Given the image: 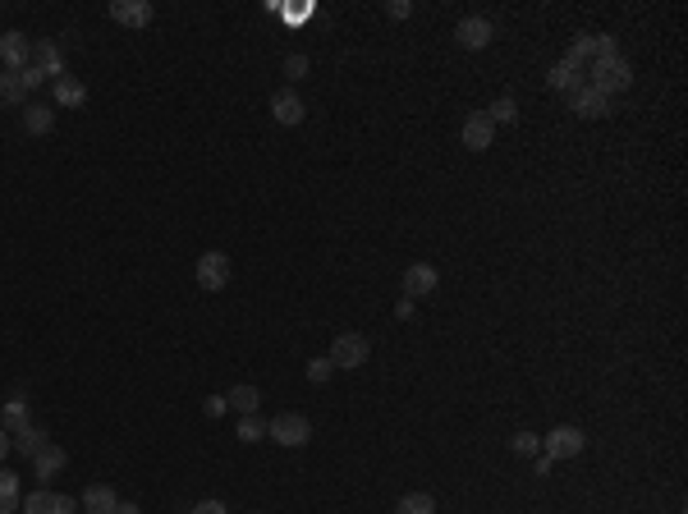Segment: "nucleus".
<instances>
[{"label":"nucleus","instance_id":"5701e85b","mask_svg":"<svg viewBox=\"0 0 688 514\" xmlns=\"http://www.w3.org/2000/svg\"><path fill=\"white\" fill-rule=\"evenodd\" d=\"M10 446H14L19 455H28V459H32L37 450L47 446V431H42V427H23V431H14V437H10Z\"/></svg>","mask_w":688,"mask_h":514},{"label":"nucleus","instance_id":"f03ea898","mask_svg":"<svg viewBox=\"0 0 688 514\" xmlns=\"http://www.w3.org/2000/svg\"><path fill=\"white\" fill-rule=\"evenodd\" d=\"M266 437H271L275 446H290V450H299V446H308V441H312V423H308L303 414H275V418L266 423Z\"/></svg>","mask_w":688,"mask_h":514},{"label":"nucleus","instance_id":"b1692460","mask_svg":"<svg viewBox=\"0 0 688 514\" xmlns=\"http://www.w3.org/2000/svg\"><path fill=\"white\" fill-rule=\"evenodd\" d=\"M19 510V473L0 468V514H14Z\"/></svg>","mask_w":688,"mask_h":514},{"label":"nucleus","instance_id":"bb28decb","mask_svg":"<svg viewBox=\"0 0 688 514\" xmlns=\"http://www.w3.org/2000/svg\"><path fill=\"white\" fill-rule=\"evenodd\" d=\"M262 437H266V423H262L257 414L239 418V441H248V446H253V441H262Z\"/></svg>","mask_w":688,"mask_h":514},{"label":"nucleus","instance_id":"cd10ccee","mask_svg":"<svg viewBox=\"0 0 688 514\" xmlns=\"http://www.w3.org/2000/svg\"><path fill=\"white\" fill-rule=\"evenodd\" d=\"M509 446H514V455H537L542 450V437H533V431H518Z\"/></svg>","mask_w":688,"mask_h":514},{"label":"nucleus","instance_id":"f257e3e1","mask_svg":"<svg viewBox=\"0 0 688 514\" xmlns=\"http://www.w3.org/2000/svg\"><path fill=\"white\" fill-rule=\"evenodd\" d=\"M588 83H592L601 97H611V92H624V88L633 83V69H629L624 56H615V60H597V65H588Z\"/></svg>","mask_w":688,"mask_h":514},{"label":"nucleus","instance_id":"ddd939ff","mask_svg":"<svg viewBox=\"0 0 688 514\" xmlns=\"http://www.w3.org/2000/svg\"><path fill=\"white\" fill-rule=\"evenodd\" d=\"M110 19L125 28H147L152 23V5L147 0H110Z\"/></svg>","mask_w":688,"mask_h":514},{"label":"nucleus","instance_id":"c756f323","mask_svg":"<svg viewBox=\"0 0 688 514\" xmlns=\"http://www.w3.org/2000/svg\"><path fill=\"white\" fill-rule=\"evenodd\" d=\"M285 74L294 78V83H299V78H308V56H290L285 60Z\"/></svg>","mask_w":688,"mask_h":514},{"label":"nucleus","instance_id":"9d476101","mask_svg":"<svg viewBox=\"0 0 688 514\" xmlns=\"http://www.w3.org/2000/svg\"><path fill=\"white\" fill-rule=\"evenodd\" d=\"M271 115H275V125H303V115H308V106L299 101V92L294 88H280L275 97H271Z\"/></svg>","mask_w":688,"mask_h":514},{"label":"nucleus","instance_id":"7c9ffc66","mask_svg":"<svg viewBox=\"0 0 688 514\" xmlns=\"http://www.w3.org/2000/svg\"><path fill=\"white\" fill-rule=\"evenodd\" d=\"M202 414H207V418H221V414H225V395H207V400H202Z\"/></svg>","mask_w":688,"mask_h":514},{"label":"nucleus","instance_id":"423d86ee","mask_svg":"<svg viewBox=\"0 0 688 514\" xmlns=\"http://www.w3.org/2000/svg\"><path fill=\"white\" fill-rule=\"evenodd\" d=\"M455 37H459V47H464V51H487V47H492V37H496V28H492V19L468 14V19L455 28Z\"/></svg>","mask_w":688,"mask_h":514},{"label":"nucleus","instance_id":"c85d7f7f","mask_svg":"<svg viewBox=\"0 0 688 514\" xmlns=\"http://www.w3.org/2000/svg\"><path fill=\"white\" fill-rule=\"evenodd\" d=\"M331 372H335L331 359H312V363H308V381H327Z\"/></svg>","mask_w":688,"mask_h":514},{"label":"nucleus","instance_id":"473e14b6","mask_svg":"<svg viewBox=\"0 0 688 514\" xmlns=\"http://www.w3.org/2000/svg\"><path fill=\"white\" fill-rule=\"evenodd\" d=\"M386 14H390V19H409V14H414V5H409V0H390Z\"/></svg>","mask_w":688,"mask_h":514},{"label":"nucleus","instance_id":"72a5a7b5","mask_svg":"<svg viewBox=\"0 0 688 514\" xmlns=\"http://www.w3.org/2000/svg\"><path fill=\"white\" fill-rule=\"evenodd\" d=\"M395 318L409 322V318H414V299H399V303H395Z\"/></svg>","mask_w":688,"mask_h":514},{"label":"nucleus","instance_id":"f3484780","mask_svg":"<svg viewBox=\"0 0 688 514\" xmlns=\"http://www.w3.org/2000/svg\"><path fill=\"white\" fill-rule=\"evenodd\" d=\"M23 129H28V134H51V129H56V110L42 106V101H28V106H23Z\"/></svg>","mask_w":688,"mask_h":514},{"label":"nucleus","instance_id":"2f4dec72","mask_svg":"<svg viewBox=\"0 0 688 514\" xmlns=\"http://www.w3.org/2000/svg\"><path fill=\"white\" fill-rule=\"evenodd\" d=\"M188 514H230V510H225V501H197Z\"/></svg>","mask_w":688,"mask_h":514},{"label":"nucleus","instance_id":"dca6fc26","mask_svg":"<svg viewBox=\"0 0 688 514\" xmlns=\"http://www.w3.org/2000/svg\"><path fill=\"white\" fill-rule=\"evenodd\" d=\"M225 409H234L239 418L257 414V409H262V390H257V386H248V381H244V386H234V390L225 395Z\"/></svg>","mask_w":688,"mask_h":514},{"label":"nucleus","instance_id":"1a4fd4ad","mask_svg":"<svg viewBox=\"0 0 688 514\" xmlns=\"http://www.w3.org/2000/svg\"><path fill=\"white\" fill-rule=\"evenodd\" d=\"M570 110L583 115V120H601V115H611V97H601L592 83H583L579 92H570Z\"/></svg>","mask_w":688,"mask_h":514},{"label":"nucleus","instance_id":"f704fd0d","mask_svg":"<svg viewBox=\"0 0 688 514\" xmlns=\"http://www.w3.org/2000/svg\"><path fill=\"white\" fill-rule=\"evenodd\" d=\"M10 450H14V446H10V431H5V427H0V459H5Z\"/></svg>","mask_w":688,"mask_h":514},{"label":"nucleus","instance_id":"4be33fe9","mask_svg":"<svg viewBox=\"0 0 688 514\" xmlns=\"http://www.w3.org/2000/svg\"><path fill=\"white\" fill-rule=\"evenodd\" d=\"M0 427H5L10 437H14V431H23V427H32V423H28V400H23V395H10V405H5V418H0Z\"/></svg>","mask_w":688,"mask_h":514},{"label":"nucleus","instance_id":"2eb2a0df","mask_svg":"<svg viewBox=\"0 0 688 514\" xmlns=\"http://www.w3.org/2000/svg\"><path fill=\"white\" fill-rule=\"evenodd\" d=\"M546 78H551V88H555V92L570 97V92H579V88L588 83V69H583V65H574V60H560V65H555Z\"/></svg>","mask_w":688,"mask_h":514},{"label":"nucleus","instance_id":"c9c22d12","mask_svg":"<svg viewBox=\"0 0 688 514\" xmlns=\"http://www.w3.org/2000/svg\"><path fill=\"white\" fill-rule=\"evenodd\" d=\"M115 514H143V510H138L134 501H119V505H115Z\"/></svg>","mask_w":688,"mask_h":514},{"label":"nucleus","instance_id":"0eeeda50","mask_svg":"<svg viewBox=\"0 0 688 514\" xmlns=\"http://www.w3.org/2000/svg\"><path fill=\"white\" fill-rule=\"evenodd\" d=\"M28 60H32V42L23 32H5V37H0V65H5L10 74H23Z\"/></svg>","mask_w":688,"mask_h":514},{"label":"nucleus","instance_id":"7ed1b4c3","mask_svg":"<svg viewBox=\"0 0 688 514\" xmlns=\"http://www.w3.org/2000/svg\"><path fill=\"white\" fill-rule=\"evenodd\" d=\"M368 353H372V344H368V335H358V331H344V335H335L331 340V368H362L368 363Z\"/></svg>","mask_w":688,"mask_h":514},{"label":"nucleus","instance_id":"a211bd4d","mask_svg":"<svg viewBox=\"0 0 688 514\" xmlns=\"http://www.w3.org/2000/svg\"><path fill=\"white\" fill-rule=\"evenodd\" d=\"M32 464H37V483H47V478H56V473L65 468V450L47 441L42 450H37V455H32Z\"/></svg>","mask_w":688,"mask_h":514},{"label":"nucleus","instance_id":"412c9836","mask_svg":"<svg viewBox=\"0 0 688 514\" xmlns=\"http://www.w3.org/2000/svg\"><path fill=\"white\" fill-rule=\"evenodd\" d=\"M56 101H60V106H83V101H88V88L78 83L74 74H60V78H56Z\"/></svg>","mask_w":688,"mask_h":514},{"label":"nucleus","instance_id":"a878e982","mask_svg":"<svg viewBox=\"0 0 688 514\" xmlns=\"http://www.w3.org/2000/svg\"><path fill=\"white\" fill-rule=\"evenodd\" d=\"M492 125H514L518 120V106H514V97H501V101H492V110H482Z\"/></svg>","mask_w":688,"mask_h":514},{"label":"nucleus","instance_id":"9b49d317","mask_svg":"<svg viewBox=\"0 0 688 514\" xmlns=\"http://www.w3.org/2000/svg\"><path fill=\"white\" fill-rule=\"evenodd\" d=\"M440 285V271L427 266V262H414L409 271H404V299H422Z\"/></svg>","mask_w":688,"mask_h":514},{"label":"nucleus","instance_id":"393cba45","mask_svg":"<svg viewBox=\"0 0 688 514\" xmlns=\"http://www.w3.org/2000/svg\"><path fill=\"white\" fill-rule=\"evenodd\" d=\"M399 514H436L431 492H409V496H399Z\"/></svg>","mask_w":688,"mask_h":514},{"label":"nucleus","instance_id":"20e7f679","mask_svg":"<svg viewBox=\"0 0 688 514\" xmlns=\"http://www.w3.org/2000/svg\"><path fill=\"white\" fill-rule=\"evenodd\" d=\"M542 450H546V459H579V455L588 450V437H583L579 427L564 423V427H555L551 437L542 441Z\"/></svg>","mask_w":688,"mask_h":514},{"label":"nucleus","instance_id":"6e6552de","mask_svg":"<svg viewBox=\"0 0 688 514\" xmlns=\"http://www.w3.org/2000/svg\"><path fill=\"white\" fill-rule=\"evenodd\" d=\"M28 69H32L37 78H51V83H56V78L65 74V56H60V47H56V42H37Z\"/></svg>","mask_w":688,"mask_h":514},{"label":"nucleus","instance_id":"6ab92c4d","mask_svg":"<svg viewBox=\"0 0 688 514\" xmlns=\"http://www.w3.org/2000/svg\"><path fill=\"white\" fill-rule=\"evenodd\" d=\"M115 505H119V496H115L106 483H92V487L83 492V510H88V514H115Z\"/></svg>","mask_w":688,"mask_h":514},{"label":"nucleus","instance_id":"39448f33","mask_svg":"<svg viewBox=\"0 0 688 514\" xmlns=\"http://www.w3.org/2000/svg\"><path fill=\"white\" fill-rule=\"evenodd\" d=\"M197 285L207 290V294H221V290L230 285V257L216 253V248L202 253V257H197Z\"/></svg>","mask_w":688,"mask_h":514},{"label":"nucleus","instance_id":"4468645a","mask_svg":"<svg viewBox=\"0 0 688 514\" xmlns=\"http://www.w3.org/2000/svg\"><path fill=\"white\" fill-rule=\"evenodd\" d=\"M492 138H496V125H492L482 110H473L468 120H464V147H473V152H487V147H492Z\"/></svg>","mask_w":688,"mask_h":514},{"label":"nucleus","instance_id":"f8f14e48","mask_svg":"<svg viewBox=\"0 0 688 514\" xmlns=\"http://www.w3.org/2000/svg\"><path fill=\"white\" fill-rule=\"evenodd\" d=\"M23 514H74V496H60V492L37 487V492L23 501Z\"/></svg>","mask_w":688,"mask_h":514},{"label":"nucleus","instance_id":"aec40b11","mask_svg":"<svg viewBox=\"0 0 688 514\" xmlns=\"http://www.w3.org/2000/svg\"><path fill=\"white\" fill-rule=\"evenodd\" d=\"M0 106H28V83L23 74H0Z\"/></svg>","mask_w":688,"mask_h":514}]
</instances>
